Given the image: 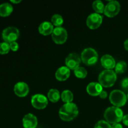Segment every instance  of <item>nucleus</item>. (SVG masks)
<instances>
[{"instance_id": "obj_5", "label": "nucleus", "mask_w": 128, "mask_h": 128, "mask_svg": "<svg viewBox=\"0 0 128 128\" xmlns=\"http://www.w3.org/2000/svg\"><path fill=\"white\" fill-rule=\"evenodd\" d=\"M110 101L114 106L120 108L126 103L127 96L121 90H114L110 93Z\"/></svg>"}, {"instance_id": "obj_33", "label": "nucleus", "mask_w": 128, "mask_h": 128, "mask_svg": "<svg viewBox=\"0 0 128 128\" xmlns=\"http://www.w3.org/2000/svg\"><path fill=\"white\" fill-rule=\"evenodd\" d=\"M21 0H18V1H14V0H11V2H12V3H14V4H17V3H19V2H21Z\"/></svg>"}, {"instance_id": "obj_25", "label": "nucleus", "mask_w": 128, "mask_h": 128, "mask_svg": "<svg viewBox=\"0 0 128 128\" xmlns=\"http://www.w3.org/2000/svg\"><path fill=\"white\" fill-rule=\"evenodd\" d=\"M10 49V44L6 42H2L0 43V54H5L8 53Z\"/></svg>"}, {"instance_id": "obj_14", "label": "nucleus", "mask_w": 128, "mask_h": 128, "mask_svg": "<svg viewBox=\"0 0 128 128\" xmlns=\"http://www.w3.org/2000/svg\"><path fill=\"white\" fill-rule=\"evenodd\" d=\"M88 93L92 96H100V93L102 91V86L100 82H92L88 85L86 88Z\"/></svg>"}, {"instance_id": "obj_21", "label": "nucleus", "mask_w": 128, "mask_h": 128, "mask_svg": "<svg viewBox=\"0 0 128 128\" xmlns=\"http://www.w3.org/2000/svg\"><path fill=\"white\" fill-rule=\"evenodd\" d=\"M92 8H93L94 10L96 12V13H104L105 6L103 2L100 0L94 1L93 3H92Z\"/></svg>"}, {"instance_id": "obj_20", "label": "nucleus", "mask_w": 128, "mask_h": 128, "mask_svg": "<svg viewBox=\"0 0 128 128\" xmlns=\"http://www.w3.org/2000/svg\"><path fill=\"white\" fill-rule=\"evenodd\" d=\"M61 99L65 103L72 102L73 100V94L70 90H65L61 94Z\"/></svg>"}, {"instance_id": "obj_11", "label": "nucleus", "mask_w": 128, "mask_h": 128, "mask_svg": "<svg viewBox=\"0 0 128 128\" xmlns=\"http://www.w3.org/2000/svg\"><path fill=\"white\" fill-rule=\"evenodd\" d=\"M81 58L77 53H71L66 57L65 60V63L66 66L70 70H75L79 68L80 64L81 62Z\"/></svg>"}, {"instance_id": "obj_18", "label": "nucleus", "mask_w": 128, "mask_h": 128, "mask_svg": "<svg viewBox=\"0 0 128 128\" xmlns=\"http://www.w3.org/2000/svg\"><path fill=\"white\" fill-rule=\"evenodd\" d=\"M13 8L11 4L8 2H4L0 4V16L7 17L10 16L12 12Z\"/></svg>"}, {"instance_id": "obj_17", "label": "nucleus", "mask_w": 128, "mask_h": 128, "mask_svg": "<svg viewBox=\"0 0 128 128\" xmlns=\"http://www.w3.org/2000/svg\"><path fill=\"white\" fill-rule=\"evenodd\" d=\"M38 30L41 34L44 36H48L52 33L54 30L53 24L49 21H44L40 25Z\"/></svg>"}, {"instance_id": "obj_13", "label": "nucleus", "mask_w": 128, "mask_h": 128, "mask_svg": "<svg viewBox=\"0 0 128 128\" xmlns=\"http://www.w3.org/2000/svg\"><path fill=\"white\" fill-rule=\"evenodd\" d=\"M22 125L24 128H36L38 125L37 118L31 113L27 114L22 119Z\"/></svg>"}, {"instance_id": "obj_26", "label": "nucleus", "mask_w": 128, "mask_h": 128, "mask_svg": "<svg viewBox=\"0 0 128 128\" xmlns=\"http://www.w3.org/2000/svg\"><path fill=\"white\" fill-rule=\"evenodd\" d=\"M94 128H111V126L108 122L104 120H101L96 122Z\"/></svg>"}, {"instance_id": "obj_2", "label": "nucleus", "mask_w": 128, "mask_h": 128, "mask_svg": "<svg viewBox=\"0 0 128 128\" xmlns=\"http://www.w3.org/2000/svg\"><path fill=\"white\" fill-rule=\"evenodd\" d=\"M123 112L120 108L112 106L106 109L104 114V117L110 124L119 123L123 118Z\"/></svg>"}, {"instance_id": "obj_1", "label": "nucleus", "mask_w": 128, "mask_h": 128, "mask_svg": "<svg viewBox=\"0 0 128 128\" xmlns=\"http://www.w3.org/2000/svg\"><path fill=\"white\" fill-rule=\"evenodd\" d=\"M78 108L73 102L65 103L61 106L59 111L60 118L64 121H72L78 115Z\"/></svg>"}, {"instance_id": "obj_4", "label": "nucleus", "mask_w": 128, "mask_h": 128, "mask_svg": "<svg viewBox=\"0 0 128 128\" xmlns=\"http://www.w3.org/2000/svg\"><path fill=\"white\" fill-rule=\"evenodd\" d=\"M81 59L83 63L90 66L96 63L98 60V54L96 50L91 48H86L82 51Z\"/></svg>"}, {"instance_id": "obj_28", "label": "nucleus", "mask_w": 128, "mask_h": 128, "mask_svg": "<svg viewBox=\"0 0 128 128\" xmlns=\"http://www.w3.org/2000/svg\"><path fill=\"white\" fill-rule=\"evenodd\" d=\"M10 49L12 51H17L19 49V44L17 42H12L10 44Z\"/></svg>"}, {"instance_id": "obj_31", "label": "nucleus", "mask_w": 128, "mask_h": 128, "mask_svg": "<svg viewBox=\"0 0 128 128\" xmlns=\"http://www.w3.org/2000/svg\"><path fill=\"white\" fill-rule=\"evenodd\" d=\"M111 128H123L122 126L120 123H116L113 124L111 126Z\"/></svg>"}, {"instance_id": "obj_10", "label": "nucleus", "mask_w": 128, "mask_h": 128, "mask_svg": "<svg viewBox=\"0 0 128 128\" xmlns=\"http://www.w3.org/2000/svg\"><path fill=\"white\" fill-rule=\"evenodd\" d=\"M102 22V16L98 13H92L88 17L86 24L91 30L97 29Z\"/></svg>"}, {"instance_id": "obj_19", "label": "nucleus", "mask_w": 128, "mask_h": 128, "mask_svg": "<svg viewBox=\"0 0 128 128\" xmlns=\"http://www.w3.org/2000/svg\"><path fill=\"white\" fill-rule=\"evenodd\" d=\"M60 93L58 90L56 89H51L48 93V98L52 102H56L60 100Z\"/></svg>"}, {"instance_id": "obj_32", "label": "nucleus", "mask_w": 128, "mask_h": 128, "mask_svg": "<svg viewBox=\"0 0 128 128\" xmlns=\"http://www.w3.org/2000/svg\"><path fill=\"white\" fill-rule=\"evenodd\" d=\"M124 48L126 51H128V39L126 40V41L124 42Z\"/></svg>"}, {"instance_id": "obj_23", "label": "nucleus", "mask_w": 128, "mask_h": 128, "mask_svg": "<svg viewBox=\"0 0 128 128\" xmlns=\"http://www.w3.org/2000/svg\"><path fill=\"white\" fill-rule=\"evenodd\" d=\"M51 21L52 22V24L57 27H61L64 22L63 18L62 16L60 14H54L51 18Z\"/></svg>"}, {"instance_id": "obj_6", "label": "nucleus", "mask_w": 128, "mask_h": 128, "mask_svg": "<svg viewBox=\"0 0 128 128\" xmlns=\"http://www.w3.org/2000/svg\"><path fill=\"white\" fill-rule=\"evenodd\" d=\"M20 36V31L18 29L13 26H10L2 31V38L4 42L10 44L14 42L18 39Z\"/></svg>"}, {"instance_id": "obj_12", "label": "nucleus", "mask_w": 128, "mask_h": 128, "mask_svg": "<svg viewBox=\"0 0 128 128\" xmlns=\"http://www.w3.org/2000/svg\"><path fill=\"white\" fill-rule=\"evenodd\" d=\"M28 85L24 82H19L15 84L14 91L16 95L19 97H25L29 93Z\"/></svg>"}, {"instance_id": "obj_8", "label": "nucleus", "mask_w": 128, "mask_h": 128, "mask_svg": "<svg viewBox=\"0 0 128 128\" xmlns=\"http://www.w3.org/2000/svg\"><path fill=\"white\" fill-rule=\"evenodd\" d=\"M121 6L118 1H111L105 6L104 14L106 16L112 18L120 12Z\"/></svg>"}, {"instance_id": "obj_34", "label": "nucleus", "mask_w": 128, "mask_h": 128, "mask_svg": "<svg viewBox=\"0 0 128 128\" xmlns=\"http://www.w3.org/2000/svg\"><path fill=\"white\" fill-rule=\"evenodd\" d=\"M126 96H127V100H128V94L126 95Z\"/></svg>"}, {"instance_id": "obj_27", "label": "nucleus", "mask_w": 128, "mask_h": 128, "mask_svg": "<svg viewBox=\"0 0 128 128\" xmlns=\"http://www.w3.org/2000/svg\"><path fill=\"white\" fill-rule=\"evenodd\" d=\"M121 87L125 91H128V78L123 79L121 81Z\"/></svg>"}, {"instance_id": "obj_30", "label": "nucleus", "mask_w": 128, "mask_h": 128, "mask_svg": "<svg viewBox=\"0 0 128 128\" xmlns=\"http://www.w3.org/2000/svg\"><path fill=\"white\" fill-rule=\"evenodd\" d=\"M100 98H102V99L106 98H107V96H108L107 92H106V91H103V90H102V91H101V93H100Z\"/></svg>"}, {"instance_id": "obj_22", "label": "nucleus", "mask_w": 128, "mask_h": 128, "mask_svg": "<svg viewBox=\"0 0 128 128\" xmlns=\"http://www.w3.org/2000/svg\"><path fill=\"white\" fill-rule=\"evenodd\" d=\"M127 70V64L124 61H120L115 66V72L118 74H122Z\"/></svg>"}, {"instance_id": "obj_3", "label": "nucleus", "mask_w": 128, "mask_h": 128, "mask_svg": "<svg viewBox=\"0 0 128 128\" xmlns=\"http://www.w3.org/2000/svg\"><path fill=\"white\" fill-rule=\"evenodd\" d=\"M116 79V73L112 70H104L100 74L98 78L100 83L104 88H110L113 86Z\"/></svg>"}, {"instance_id": "obj_29", "label": "nucleus", "mask_w": 128, "mask_h": 128, "mask_svg": "<svg viewBox=\"0 0 128 128\" xmlns=\"http://www.w3.org/2000/svg\"><path fill=\"white\" fill-rule=\"evenodd\" d=\"M122 122L124 125L128 126V114L124 115L123 116V118H122Z\"/></svg>"}, {"instance_id": "obj_15", "label": "nucleus", "mask_w": 128, "mask_h": 128, "mask_svg": "<svg viewBox=\"0 0 128 128\" xmlns=\"http://www.w3.org/2000/svg\"><path fill=\"white\" fill-rule=\"evenodd\" d=\"M102 66L106 70H112L116 66V61L114 58L110 54H105L101 58Z\"/></svg>"}, {"instance_id": "obj_7", "label": "nucleus", "mask_w": 128, "mask_h": 128, "mask_svg": "<svg viewBox=\"0 0 128 128\" xmlns=\"http://www.w3.org/2000/svg\"><path fill=\"white\" fill-rule=\"evenodd\" d=\"M52 38L56 44H61L64 43L68 38V32L62 27H56L52 33Z\"/></svg>"}, {"instance_id": "obj_16", "label": "nucleus", "mask_w": 128, "mask_h": 128, "mask_svg": "<svg viewBox=\"0 0 128 128\" xmlns=\"http://www.w3.org/2000/svg\"><path fill=\"white\" fill-rule=\"evenodd\" d=\"M55 76L58 81H65L70 76V69L67 66H61L57 70Z\"/></svg>"}, {"instance_id": "obj_24", "label": "nucleus", "mask_w": 128, "mask_h": 128, "mask_svg": "<svg viewBox=\"0 0 128 128\" xmlns=\"http://www.w3.org/2000/svg\"><path fill=\"white\" fill-rule=\"evenodd\" d=\"M75 76L79 78H84L88 74V72L84 68L79 67L74 70Z\"/></svg>"}, {"instance_id": "obj_9", "label": "nucleus", "mask_w": 128, "mask_h": 128, "mask_svg": "<svg viewBox=\"0 0 128 128\" xmlns=\"http://www.w3.org/2000/svg\"><path fill=\"white\" fill-rule=\"evenodd\" d=\"M31 104L34 108L42 110L47 106L48 100L47 98L41 94H36L31 98Z\"/></svg>"}]
</instances>
